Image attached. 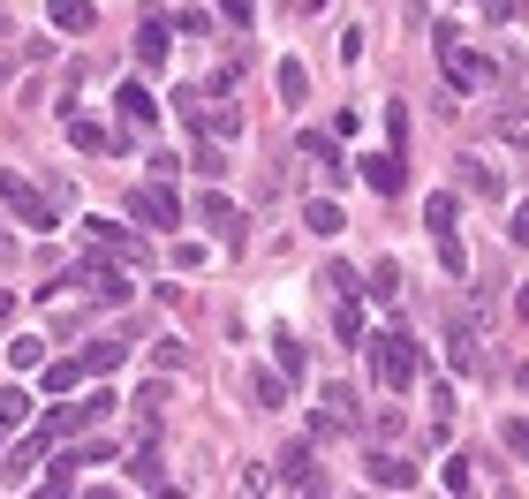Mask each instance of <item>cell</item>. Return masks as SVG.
I'll use <instances>...</instances> for the list:
<instances>
[{"mask_svg": "<svg viewBox=\"0 0 529 499\" xmlns=\"http://www.w3.org/2000/svg\"><path fill=\"white\" fill-rule=\"evenodd\" d=\"M416 371H424V348H416L409 333H378V341H371V379L386 386V394H401Z\"/></svg>", "mask_w": 529, "mask_h": 499, "instance_id": "obj_1", "label": "cell"}, {"mask_svg": "<svg viewBox=\"0 0 529 499\" xmlns=\"http://www.w3.org/2000/svg\"><path fill=\"white\" fill-rule=\"evenodd\" d=\"M0 205L16 212V220L31 227V235H53V227H61V220H53V205L31 190V182H23V174H0Z\"/></svg>", "mask_w": 529, "mask_h": 499, "instance_id": "obj_2", "label": "cell"}, {"mask_svg": "<svg viewBox=\"0 0 529 499\" xmlns=\"http://www.w3.org/2000/svg\"><path fill=\"white\" fill-rule=\"evenodd\" d=\"M310 424H318V431H356V424H363L356 386H341V379H333V386L318 394V416H310Z\"/></svg>", "mask_w": 529, "mask_h": 499, "instance_id": "obj_3", "label": "cell"}, {"mask_svg": "<svg viewBox=\"0 0 529 499\" xmlns=\"http://www.w3.org/2000/svg\"><path fill=\"white\" fill-rule=\"evenodd\" d=\"M356 174L371 182L378 197H401V190H409V167H401V152H363V159H356Z\"/></svg>", "mask_w": 529, "mask_h": 499, "instance_id": "obj_4", "label": "cell"}, {"mask_svg": "<svg viewBox=\"0 0 529 499\" xmlns=\"http://www.w3.org/2000/svg\"><path fill=\"white\" fill-rule=\"evenodd\" d=\"M197 220H205V227H212V235H220V242H227V250H242V235H250V227H242V212H235V205H227V197H220V190H205V197H197Z\"/></svg>", "mask_w": 529, "mask_h": 499, "instance_id": "obj_5", "label": "cell"}, {"mask_svg": "<svg viewBox=\"0 0 529 499\" xmlns=\"http://www.w3.org/2000/svg\"><path fill=\"white\" fill-rule=\"evenodd\" d=\"M439 69L454 76L461 91H477V84H492V69H484V53H469V46H461V38H446V46H439Z\"/></svg>", "mask_w": 529, "mask_h": 499, "instance_id": "obj_6", "label": "cell"}, {"mask_svg": "<svg viewBox=\"0 0 529 499\" xmlns=\"http://www.w3.org/2000/svg\"><path fill=\"white\" fill-rule=\"evenodd\" d=\"M129 212H137L144 227H174V220H182V205H174V190H167V182H152V190H137V197H129Z\"/></svg>", "mask_w": 529, "mask_h": 499, "instance_id": "obj_7", "label": "cell"}, {"mask_svg": "<svg viewBox=\"0 0 529 499\" xmlns=\"http://www.w3.org/2000/svg\"><path fill=\"white\" fill-rule=\"evenodd\" d=\"M84 235L99 242V250H114L121 265H144V235H121L114 220H84Z\"/></svg>", "mask_w": 529, "mask_h": 499, "instance_id": "obj_8", "label": "cell"}, {"mask_svg": "<svg viewBox=\"0 0 529 499\" xmlns=\"http://www.w3.org/2000/svg\"><path fill=\"white\" fill-rule=\"evenodd\" d=\"M363 477H371L378 492H409V484H416V469L401 462V454H371V462H363Z\"/></svg>", "mask_w": 529, "mask_h": 499, "instance_id": "obj_9", "label": "cell"}, {"mask_svg": "<svg viewBox=\"0 0 529 499\" xmlns=\"http://www.w3.org/2000/svg\"><path fill=\"white\" fill-rule=\"evenodd\" d=\"M114 106H121V121H129V129H152V121H159V99H152L144 84H121Z\"/></svg>", "mask_w": 529, "mask_h": 499, "instance_id": "obj_10", "label": "cell"}, {"mask_svg": "<svg viewBox=\"0 0 529 499\" xmlns=\"http://www.w3.org/2000/svg\"><path fill=\"white\" fill-rule=\"evenodd\" d=\"M91 23H99V8H91V0H53V31L91 38Z\"/></svg>", "mask_w": 529, "mask_h": 499, "instance_id": "obj_11", "label": "cell"}, {"mask_svg": "<svg viewBox=\"0 0 529 499\" xmlns=\"http://www.w3.org/2000/svg\"><path fill=\"white\" fill-rule=\"evenodd\" d=\"M446 356H454L461 371H477V363H484V348H477V326H469V318H454V326H446Z\"/></svg>", "mask_w": 529, "mask_h": 499, "instance_id": "obj_12", "label": "cell"}, {"mask_svg": "<svg viewBox=\"0 0 529 499\" xmlns=\"http://www.w3.org/2000/svg\"><path fill=\"white\" fill-rule=\"evenodd\" d=\"M280 469H288V484H295V492H325V477L310 469V447H288V454H280Z\"/></svg>", "mask_w": 529, "mask_h": 499, "instance_id": "obj_13", "label": "cell"}, {"mask_svg": "<svg viewBox=\"0 0 529 499\" xmlns=\"http://www.w3.org/2000/svg\"><path fill=\"white\" fill-rule=\"evenodd\" d=\"M454 220H461V197H454V190H431V197H424V227H431V235H446Z\"/></svg>", "mask_w": 529, "mask_h": 499, "instance_id": "obj_14", "label": "cell"}, {"mask_svg": "<svg viewBox=\"0 0 529 499\" xmlns=\"http://www.w3.org/2000/svg\"><path fill=\"white\" fill-rule=\"evenodd\" d=\"M137 61L144 69H167V23H137Z\"/></svg>", "mask_w": 529, "mask_h": 499, "instance_id": "obj_15", "label": "cell"}, {"mask_svg": "<svg viewBox=\"0 0 529 499\" xmlns=\"http://www.w3.org/2000/svg\"><path fill=\"white\" fill-rule=\"evenodd\" d=\"M303 227H310V235H325V242H333V235H341V205H325V197H310V205H303Z\"/></svg>", "mask_w": 529, "mask_h": 499, "instance_id": "obj_16", "label": "cell"}, {"mask_svg": "<svg viewBox=\"0 0 529 499\" xmlns=\"http://www.w3.org/2000/svg\"><path fill=\"white\" fill-rule=\"evenodd\" d=\"M250 394H257V409L273 416V409H288V379H280V371H257L250 379Z\"/></svg>", "mask_w": 529, "mask_h": 499, "instance_id": "obj_17", "label": "cell"}, {"mask_svg": "<svg viewBox=\"0 0 529 499\" xmlns=\"http://www.w3.org/2000/svg\"><path fill=\"white\" fill-rule=\"evenodd\" d=\"M0 424L16 431V424H38V401L23 394V386H8V394H0Z\"/></svg>", "mask_w": 529, "mask_h": 499, "instance_id": "obj_18", "label": "cell"}, {"mask_svg": "<svg viewBox=\"0 0 529 499\" xmlns=\"http://www.w3.org/2000/svg\"><path fill=\"white\" fill-rule=\"evenodd\" d=\"M129 484H137V492H159V484H167V462H159V454H129Z\"/></svg>", "mask_w": 529, "mask_h": 499, "instance_id": "obj_19", "label": "cell"}, {"mask_svg": "<svg viewBox=\"0 0 529 499\" xmlns=\"http://www.w3.org/2000/svg\"><path fill=\"white\" fill-rule=\"evenodd\" d=\"M121 356H129L121 341H91L84 348V371H91V379H106V371H121Z\"/></svg>", "mask_w": 529, "mask_h": 499, "instance_id": "obj_20", "label": "cell"}, {"mask_svg": "<svg viewBox=\"0 0 529 499\" xmlns=\"http://www.w3.org/2000/svg\"><path fill=\"white\" fill-rule=\"evenodd\" d=\"M499 137H507L514 152H529V99H514L507 114H499Z\"/></svg>", "mask_w": 529, "mask_h": 499, "instance_id": "obj_21", "label": "cell"}, {"mask_svg": "<svg viewBox=\"0 0 529 499\" xmlns=\"http://www.w3.org/2000/svg\"><path fill=\"white\" fill-rule=\"evenodd\" d=\"M461 182H469L477 197H499V174H492V159H477V152L461 159Z\"/></svg>", "mask_w": 529, "mask_h": 499, "instance_id": "obj_22", "label": "cell"}, {"mask_svg": "<svg viewBox=\"0 0 529 499\" xmlns=\"http://www.w3.org/2000/svg\"><path fill=\"white\" fill-rule=\"evenodd\" d=\"M273 348H280V379H303V371H310V348L295 341V333H280Z\"/></svg>", "mask_w": 529, "mask_h": 499, "instance_id": "obj_23", "label": "cell"}, {"mask_svg": "<svg viewBox=\"0 0 529 499\" xmlns=\"http://www.w3.org/2000/svg\"><path fill=\"white\" fill-rule=\"evenodd\" d=\"M273 84H280V99H288V106H303L310 76H303V61H280V69H273Z\"/></svg>", "mask_w": 529, "mask_h": 499, "instance_id": "obj_24", "label": "cell"}, {"mask_svg": "<svg viewBox=\"0 0 529 499\" xmlns=\"http://www.w3.org/2000/svg\"><path fill=\"white\" fill-rule=\"evenodd\" d=\"M8 363H16V371H38V363H46V341H38V333H16V341H8Z\"/></svg>", "mask_w": 529, "mask_h": 499, "instance_id": "obj_25", "label": "cell"}, {"mask_svg": "<svg viewBox=\"0 0 529 499\" xmlns=\"http://www.w3.org/2000/svg\"><path fill=\"white\" fill-rule=\"evenodd\" d=\"M363 295L393 303V295H401V265H393V258H378V265H371V288H363Z\"/></svg>", "mask_w": 529, "mask_h": 499, "instance_id": "obj_26", "label": "cell"}, {"mask_svg": "<svg viewBox=\"0 0 529 499\" xmlns=\"http://www.w3.org/2000/svg\"><path fill=\"white\" fill-rule=\"evenodd\" d=\"M152 363H159V371H189V363H197V348H182V341H152Z\"/></svg>", "mask_w": 529, "mask_h": 499, "instance_id": "obj_27", "label": "cell"}, {"mask_svg": "<svg viewBox=\"0 0 529 499\" xmlns=\"http://www.w3.org/2000/svg\"><path fill=\"white\" fill-rule=\"evenodd\" d=\"M189 167L205 174V182H220V174H227V152H220V144H197V159H189Z\"/></svg>", "mask_w": 529, "mask_h": 499, "instance_id": "obj_28", "label": "cell"}, {"mask_svg": "<svg viewBox=\"0 0 529 499\" xmlns=\"http://www.w3.org/2000/svg\"><path fill=\"white\" fill-rule=\"evenodd\" d=\"M333 333L356 348V341H363V310H356V303H341V310H333Z\"/></svg>", "mask_w": 529, "mask_h": 499, "instance_id": "obj_29", "label": "cell"}, {"mask_svg": "<svg viewBox=\"0 0 529 499\" xmlns=\"http://www.w3.org/2000/svg\"><path fill=\"white\" fill-rule=\"evenodd\" d=\"M499 439L514 447V462H529V416H507V424H499Z\"/></svg>", "mask_w": 529, "mask_h": 499, "instance_id": "obj_30", "label": "cell"}, {"mask_svg": "<svg viewBox=\"0 0 529 499\" xmlns=\"http://www.w3.org/2000/svg\"><path fill=\"white\" fill-rule=\"evenodd\" d=\"M431 242H439V265H446V273H469V258H461V242H454V227H446V235H431Z\"/></svg>", "mask_w": 529, "mask_h": 499, "instance_id": "obj_31", "label": "cell"}, {"mask_svg": "<svg viewBox=\"0 0 529 499\" xmlns=\"http://www.w3.org/2000/svg\"><path fill=\"white\" fill-rule=\"evenodd\" d=\"M205 121H212V137H235V129H242V106H205Z\"/></svg>", "mask_w": 529, "mask_h": 499, "instance_id": "obj_32", "label": "cell"}, {"mask_svg": "<svg viewBox=\"0 0 529 499\" xmlns=\"http://www.w3.org/2000/svg\"><path fill=\"white\" fill-rule=\"evenodd\" d=\"M76 379H84V363H46V386H53V394H69Z\"/></svg>", "mask_w": 529, "mask_h": 499, "instance_id": "obj_33", "label": "cell"}, {"mask_svg": "<svg viewBox=\"0 0 529 499\" xmlns=\"http://www.w3.org/2000/svg\"><path fill=\"white\" fill-rule=\"evenodd\" d=\"M76 469H84V462H76V454H61V462H53V477H46V484H53V492H69V484H76Z\"/></svg>", "mask_w": 529, "mask_h": 499, "instance_id": "obj_34", "label": "cell"}, {"mask_svg": "<svg viewBox=\"0 0 529 499\" xmlns=\"http://www.w3.org/2000/svg\"><path fill=\"white\" fill-rule=\"evenodd\" d=\"M220 16H227V23H250V16H257V0H220Z\"/></svg>", "mask_w": 529, "mask_h": 499, "instance_id": "obj_35", "label": "cell"}, {"mask_svg": "<svg viewBox=\"0 0 529 499\" xmlns=\"http://www.w3.org/2000/svg\"><path fill=\"white\" fill-rule=\"evenodd\" d=\"M507 242H529V205H522V212L507 220Z\"/></svg>", "mask_w": 529, "mask_h": 499, "instance_id": "obj_36", "label": "cell"}, {"mask_svg": "<svg viewBox=\"0 0 529 499\" xmlns=\"http://www.w3.org/2000/svg\"><path fill=\"white\" fill-rule=\"evenodd\" d=\"M16 61H23V46H8V53H0V84H8V76H16Z\"/></svg>", "mask_w": 529, "mask_h": 499, "instance_id": "obj_37", "label": "cell"}, {"mask_svg": "<svg viewBox=\"0 0 529 499\" xmlns=\"http://www.w3.org/2000/svg\"><path fill=\"white\" fill-rule=\"evenodd\" d=\"M8 318H16V295H8V288H0V326H8Z\"/></svg>", "mask_w": 529, "mask_h": 499, "instance_id": "obj_38", "label": "cell"}, {"mask_svg": "<svg viewBox=\"0 0 529 499\" xmlns=\"http://www.w3.org/2000/svg\"><path fill=\"white\" fill-rule=\"evenodd\" d=\"M514 318H529V280H522V295H514Z\"/></svg>", "mask_w": 529, "mask_h": 499, "instance_id": "obj_39", "label": "cell"}]
</instances>
